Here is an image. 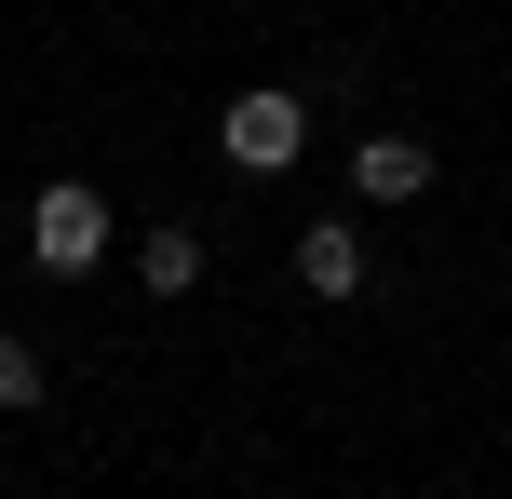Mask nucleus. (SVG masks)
Listing matches in <instances>:
<instances>
[{
	"label": "nucleus",
	"mask_w": 512,
	"mask_h": 499,
	"mask_svg": "<svg viewBox=\"0 0 512 499\" xmlns=\"http://www.w3.org/2000/svg\"><path fill=\"white\" fill-rule=\"evenodd\" d=\"M27 270L41 284H81V270H108V203L81 176H54L41 203H27Z\"/></svg>",
	"instance_id": "obj_1"
},
{
	"label": "nucleus",
	"mask_w": 512,
	"mask_h": 499,
	"mask_svg": "<svg viewBox=\"0 0 512 499\" xmlns=\"http://www.w3.org/2000/svg\"><path fill=\"white\" fill-rule=\"evenodd\" d=\"M216 149L243 162V176H283V162L310 149V95H283V81H256V95L216 108Z\"/></svg>",
	"instance_id": "obj_2"
},
{
	"label": "nucleus",
	"mask_w": 512,
	"mask_h": 499,
	"mask_svg": "<svg viewBox=\"0 0 512 499\" xmlns=\"http://www.w3.org/2000/svg\"><path fill=\"white\" fill-rule=\"evenodd\" d=\"M432 135H405V122H391V135H364V149H351V189H364V203H418V189H432Z\"/></svg>",
	"instance_id": "obj_3"
},
{
	"label": "nucleus",
	"mask_w": 512,
	"mask_h": 499,
	"mask_svg": "<svg viewBox=\"0 0 512 499\" xmlns=\"http://www.w3.org/2000/svg\"><path fill=\"white\" fill-rule=\"evenodd\" d=\"M297 284L310 297H364V230H351V216H310V230H297Z\"/></svg>",
	"instance_id": "obj_4"
},
{
	"label": "nucleus",
	"mask_w": 512,
	"mask_h": 499,
	"mask_svg": "<svg viewBox=\"0 0 512 499\" xmlns=\"http://www.w3.org/2000/svg\"><path fill=\"white\" fill-rule=\"evenodd\" d=\"M135 284H149V297H189V284H203V230H149V243H135Z\"/></svg>",
	"instance_id": "obj_5"
},
{
	"label": "nucleus",
	"mask_w": 512,
	"mask_h": 499,
	"mask_svg": "<svg viewBox=\"0 0 512 499\" xmlns=\"http://www.w3.org/2000/svg\"><path fill=\"white\" fill-rule=\"evenodd\" d=\"M41 392H54V365L14 338V324H0V405H41Z\"/></svg>",
	"instance_id": "obj_6"
}]
</instances>
